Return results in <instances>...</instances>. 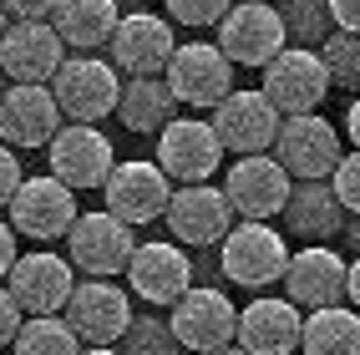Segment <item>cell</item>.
Here are the masks:
<instances>
[{
    "instance_id": "6da1fadb",
    "label": "cell",
    "mask_w": 360,
    "mask_h": 355,
    "mask_svg": "<svg viewBox=\"0 0 360 355\" xmlns=\"http://www.w3.org/2000/svg\"><path fill=\"white\" fill-rule=\"evenodd\" d=\"M259 91L279 117H304V112H320V102L330 97V71H325L320 51H309V46H284V51L264 66V86Z\"/></svg>"
},
{
    "instance_id": "7a4b0ae2",
    "label": "cell",
    "mask_w": 360,
    "mask_h": 355,
    "mask_svg": "<svg viewBox=\"0 0 360 355\" xmlns=\"http://www.w3.org/2000/svg\"><path fill=\"white\" fill-rule=\"evenodd\" d=\"M219 244H224L219 264H224L229 284H244V290H269V284L284 279V264H290V244H284V233H274L269 224H249V219H238Z\"/></svg>"
},
{
    "instance_id": "3957f363",
    "label": "cell",
    "mask_w": 360,
    "mask_h": 355,
    "mask_svg": "<svg viewBox=\"0 0 360 355\" xmlns=\"http://www.w3.org/2000/svg\"><path fill=\"white\" fill-rule=\"evenodd\" d=\"M117 91H122V77H117V66L102 61V56H71L51 77V97H56L61 117L91 122V127H97V117L117 112Z\"/></svg>"
},
{
    "instance_id": "277c9868",
    "label": "cell",
    "mask_w": 360,
    "mask_h": 355,
    "mask_svg": "<svg viewBox=\"0 0 360 355\" xmlns=\"http://www.w3.org/2000/svg\"><path fill=\"white\" fill-rule=\"evenodd\" d=\"M340 137L325 117L304 112V117H284L279 132H274V162L295 183H325L335 173V162H340Z\"/></svg>"
},
{
    "instance_id": "5b68a950",
    "label": "cell",
    "mask_w": 360,
    "mask_h": 355,
    "mask_svg": "<svg viewBox=\"0 0 360 355\" xmlns=\"http://www.w3.org/2000/svg\"><path fill=\"white\" fill-rule=\"evenodd\" d=\"M132 228L122 219H112V213H77V224L66 228V264L82 269L91 279H112L127 269L132 259Z\"/></svg>"
},
{
    "instance_id": "8992f818",
    "label": "cell",
    "mask_w": 360,
    "mask_h": 355,
    "mask_svg": "<svg viewBox=\"0 0 360 355\" xmlns=\"http://www.w3.org/2000/svg\"><path fill=\"white\" fill-rule=\"evenodd\" d=\"M284 46H290V31H284L274 6L238 0L219 20V51L229 56V66H269Z\"/></svg>"
},
{
    "instance_id": "52a82bcc",
    "label": "cell",
    "mask_w": 360,
    "mask_h": 355,
    "mask_svg": "<svg viewBox=\"0 0 360 355\" xmlns=\"http://www.w3.org/2000/svg\"><path fill=\"white\" fill-rule=\"evenodd\" d=\"M173 102H188V107H219L229 91H233V66L219 46L208 41H188V46H173V61L162 71Z\"/></svg>"
},
{
    "instance_id": "ba28073f",
    "label": "cell",
    "mask_w": 360,
    "mask_h": 355,
    "mask_svg": "<svg viewBox=\"0 0 360 355\" xmlns=\"http://www.w3.org/2000/svg\"><path fill=\"white\" fill-rule=\"evenodd\" d=\"M61 320L71 325V335L82 345H117L132 330V299L112 279H86L71 290Z\"/></svg>"
},
{
    "instance_id": "9c48e42d",
    "label": "cell",
    "mask_w": 360,
    "mask_h": 355,
    "mask_svg": "<svg viewBox=\"0 0 360 355\" xmlns=\"http://www.w3.org/2000/svg\"><path fill=\"white\" fill-rule=\"evenodd\" d=\"M102 193H107V213H112V219H122V224L132 228V224H153V219H162L167 198H173V183H167V173L158 168V162H148V157H127V162H112Z\"/></svg>"
},
{
    "instance_id": "30bf717a",
    "label": "cell",
    "mask_w": 360,
    "mask_h": 355,
    "mask_svg": "<svg viewBox=\"0 0 360 355\" xmlns=\"http://www.w3.org/2000/svg\"><path fill=\"white\" fill-rule=\"evenodd\" d=\"M46 148H51V178L61 188H71V193H82V188H102L107 173H112V162H117L112 137L102 127H91V122L61 127Z\"/></svg>"
},
{
    "instance_id": "8fae6325",
    "label": "cell",
    "mask_w": 360,
    "mask_h": 355,
    "mask_svg": "<svg viewBox=\"0 0 360 355\" xmlns=\"http://www.w3.org/2000/svg\"><path fill=\"white\" fill-rule=\"evenodd\" d=\"M167 330H173V340L183 350H224L233 345V330H238V310L233 299L224 290H203V284H193L178 304H173V320H167Z\"/></svg>"
},
{
    "instance_id": "7c38bea8",
    "label": "cell",
    "mask_w": 360,
    "mask_h": 355,
    "mask_svg": "<svg viewBox=\"0 0 360 355\" xmlns=\"http://www.w3.org/2000/svg\"><path fill=\"white\" fill-rule=\"evenodd\" d=\"M224 162V148L203 117H173L158 132V168L167 183H208Z\"/></svg>"
},
{
    "instance_id": "4fadbf2b",
    "label": "cell",
    "mask_w": 360,
    "mask_h": 355,
    "mask_svg": "<svg viewBox=\"0 0 360 355\" xmlns=\"http://www.w3.org/2000/svg\"><path fill=\"white\" fill-rule=\"evenodd\" d=\"M6 290L20 304V315H56V310H66L71 290H77V269H71L61 254L36 249V254H20L11 264Z\"/></svg>"
},
{
    "instance_id": "5bb4252c",
    "label": "cell",
    "mask_w": 360,
    "mask_h": 355,
    "mask_svg": "<svg viewBox=\"0 0 360 355\" xmlns=\"http://www.w3.org/2000/svg\"><path fill=\"white\" fill-rule=\"evenodd\" d=\"M284 117L264 102V91H244V86H233L229 97L213 107V137H219V148L224 153H238V157H249V153H264V148H274V132H279Z\"/></svg>"
},
{
    "instance_id": "9a60e30c",
    "label": "cell",
    "mask_w": 360,
    "mask_h": 355,
    "mask_svg": "<svg viewBox=\"0 0 360 355\" xmlns=\"http://www.w3.org/2000/svg\"><path fill=\"white\" fill-rule=\"evenodd\" d=\"M290 188H295L290 173H284L274 157L249 153V157H238L233 168H229L224 198H229V208L238 213V219H249V224H269L274 213H284V203H290Z\"/></svg>"
},
{
    "instance_id": "2e32d148",
    "label": "cell",
    "mask_w": 360,
    "mask_h": 355,
    "mask_svg": "<svg viewBox=\"0 0 360 355\" xmlns=\"http://www.w3.org/2000/svg\"><path fill=\"white\" fill-rule=\"evenodd\" d=\"M162 219H167V233H173L178 244L203 249V244H219L224 233L233 228V208L224 198V188H213V183H183V188H173Z\"/></svg>"
},
{
    "instance_id": "e0dca14e",
    "label": "cell",
    "mask_w": 360,
    "mask_h": 355,
    "mask_svg": "<svg viewBox=\"0 0 360 355\" xmlns=\"http://www.w3.org/2000/svg\"><path fill=\"white\" fill-rule=\"evenodd\" d=\"M61 107L51 97V86H31L15 82L0 91V142L6 148H46L61 132Z\"/></svg>"
},
{
    "instance_id": "ac0fdd59",
    "label": "cell",
    "mask_w": 360,
    "mask_h": 355,
    "mask_svg": "<svg viewBox=\"0 0 360 355\" xmlns=\"http://www.w3.org/2000/svg\"><path fill=\"white\" fill-rule=\"evenodd\" d=\"M61 61H66V46L51 20H11L6 36H0V71L15 82L46 86Z\"/></svg>"
},
{
    "instance_id": "d6986e66",
    "label": "cell",
    "mask_w": 360,
    "mask_h": 355,
    "mask_svg": "<svg viewBox=\"0 0 360 355\" xmlns=\"http://www.w3.org/2000/svg\"><path fill=\"white\" fill-rule=\"evenodd\" d=\"M122 274L132 279V295L148 299V304H178L188 290H193V264H188V254L178 244H167V239L137 244Z\"/></svg>"
},
{
    "instance_id": "ffe728a7",
    "label": "cell",
    "mask_w": 360,
    "mask_h": 355,
    "mask_svg": "<svg viewBox=\"0 0 360 355\" xmlns=\"http://www.w3.org/2000/svg\"><path fill=\"white\" fill-rule=\"evenodd\" d=\"M6 208H11V228L26 233V239H66V228L77 224V198L51 173L26 178Z\"/></svg>"
},
{
    "instance_id": "44dd1931",
    "label": "cell",
    "mask_w": 360,
    "mask_h": 355,
    "mask_svg": "<svg viewBox=\"0 0 360 355\" xmlns=\"http://www.w3.org/2000/svg\"><path fill=\"white\" fill-rule=\"evenodd\" d=\"M112 66L127 71V77H162L167 61H173V26L162 15H148V11H132L117 20L112 31Z\"/></svg>"
},
{
    "instance_id": "7402d4cb",
    "label": "cell",
    "mask_w": 360,
    "mask_h": 355,
    "mask_svg": "<svg viewBox=\"0 0 360 355\" xmlns=\"http://www.w3.org/2000/svg\"><path fill=\"white\" fill-rule=\"evenodd\" d=\"M279 284L290 290L295 310H325V304H340V295H345V259L335 249H325V244H309V249L290 254Z\"/></svg>"
},
{
    "instance_id": "603a6c76",
    "label": "cell",
    "mask_w": 360,
    "mask_h": 355,
    "mask_svg": "<svg viewBox=\"0 0 360 355\" xmlns=\"http://www.w3.org/2000/svg\"><path fill=\"white\" fill-rule=\"evenodd\" d=\"M300 325L304 315L295 310L290 299H254L249 310H238V330H233V340L238 350H249V355H295L300 345Z\"/></svg>"
},
{
    "instance_id": "cb8c5ba5",
    "label": "cell",
    "mask_w": 360,
    "mask_h": 355,
    "mask_svg": "<svg viewBox=\"0 0 360 355\" xmlns=\"http://www.w3.org/2000/svg\"><path fill=\"white\" fill-rule=\"evenodd\" d=\"M117 20H122L117 0H56V11H51V26H56L61 46H77L86 56H97V46L112 41Z\"/></svg>"
},
{
    "instance_id": "d4e9b609",
    "label": "cell",
    "mask_w": 360,
    "mask_h": 355,
    "mask_svg": "<svg viewBox=\"0 0 360 355\" xmlns=\"http://www.w3.org/2000/svg\"><path fill=\"white\" fill-rule=\"evenodd\" d=\"M117 122L127 132H162L173 122V91L162 77H127L117 91Z\"/></svg>"
},
{
    "instance_id": "484cf974",
    "label": "cell",
    "mask_w": 360,
    "mask_h": 355,
    "mask_svg": "<svg viewBox=\"0 0 360 355\" xmlns=\"http://www.w3.org/2000/svg\"><path fill=\"white\" fill-rule=\"evenodd\" d=\"M300 350L304 355H360V315L345 304L309 310L300 325Z\"/></svg>"
},
{
    "instance_id": "4316f807",
    "label": "cell",
    "mask_w": 360,
    "mask_h": 355,
    "mask_svg": "<svg viewBox=\"0 0 360 355\" xmlns=\"http://www.w3.org/2000/svg\"><path fill=\"white\" fill-rule=\"evenodd\" d=\"M284 213H290V224L300 239H335V228H340V203H335V193L325 183H295L290 188V203H284Z\"/></svg>"
},
{
    "instance_id": "83f0119b",
    "label": "cell",
    "mask_w": 360,
    "mask_h": 355,
    "mask_svg": "<svg viewBox=\"0 0 360 355\" xmlns=\"http://www.w3.org/2000/svg\"><path fill=\"white\" fill-rule=\"evenodd\" d=\"M15 355H82V340L71 335V325L61 315H31L15 330Z\"/></svg>"
},
{
    "instance_id": "f1b7e54d",
    "label": "cell",
    "mask_w": 360,
    "mask_h": 355,
    "mask_svg": "<svg viewBox=\"0 0 360 355\" xmlns=\"http://www.w3.org/2000/svg\"><path fill=\"white\" fill-rule=\"evenodd\" d=\"M320 61H325V71H330V86L360 91V36L330 31V36L320 41Z\"/></svg>"
},
{
    "instance_id": "f546056e",
    "label": "cell",
    "mask_w": 360,
    "mask_h": 355,
    "mask_svg": "<svg viewBox=\"0 0 360 355\" xmlns=\"http://www.w3.org/2000/svg\"><path fill=\"white\" fill-rule=\"evenodd\" d=\"M284 31H295L300 41H325L335 26H330V11H325V0H284Z\"/></svg>"
},
{
    "instance_id": "4dcf8cb0",
    "label": "cell",
    "mask_w": 360,
    "mask_h": 355,
    "mask_svg": "<svg viewBox=\"0 0 360 355\" xmlns=\"http://www.w3.org/2000/svg\"><path fill=\"white\" fill-rule=\"evenodd\" d=\"M162 6L178 26H219L233 0H162Z\"/></svg>"
},
{
    "instance_id": "1f68e13d",
    "label": "cell",
    "mask_w": 360,
    "mask_h": 355,
    "mask_svg": "<svg viewBox=\"0 0 360 355\" xmlns=\"http://www.w3.org/2000/svg\"><path fill=\"white\" fill-rule=\"evenodd\" d=\"M330 193H335V203H340V208L360 213V153H350V157L335 162V173H330Z\"/></svg>"
},
{
    "instance_id": "d6a6232c",
    "label": "cell",
    "mask_w": 360,
    "mask_h": 355,
    "mask_svg": "<svg viewBox=\"0 0 360 355\" xmlns=\"http://www.w3.org/2000/svg\"><path fill=\"white\" fill-rule=\"evenodd\" d=\"M127 335H132V350L127 355H173V345H178L173 330L158 325V320H132Z\"/></svg>"
},
{
    "instance_id": "836d02e7",
    "label": "cell",
    "mask_w": 360,
    "mask_h": 355,
    "mask_svg": "<svg viewBox=\"0 0 360 355\" xmlns=\"http://www.w3.org/2000/svg\"><path fill=\"white\" fill-rule=\"evenodd\" d=\"M20 183H26V173H20V157L6 148V142H0V208L15 198V188H20Z\"/></svg>"
},
{
    "instance_id": "e575fe53",
    "label": "cell",
    "mask_w": 360,
    "mask_h": 355,
    "mask_svg": "<svg viewBox=\"0 0 360 355\" xmlns=\"http://www.w3.org/2000/svg\"><path fill=\"white\" fill-rule=\"evenodd\" d=\"M6 6V20H51L56 0H0Z\"/></svg>"
},
{
    "instance_id": "d590c367",
    "label": "cell",
    "mask_w": 360,
    "mask_h": 355,
    "mask_svg": "<svg viewBox=\"0 0 360 355\" xmlns=\"http://www.w3.org/2000/svg\"><path fill=\"white\" fill-rule=\"evenodd\" d=\"M325 11H330V26L335 31L360 36V0H325Z\"/></svg>"
},
{
    "instance_id": "8d00e7d4",
    "label": "cell",
    "mask_w": 360,
    "mask_h": 355,
    "mask_svg": "<svg viewBox=\"0 0 360 355\" xmlns=\"http://www.w3.org/2000/svg\"><path fill=\"white\" fill-rule=\"evenodd\" d=\"M20 320H26V315H20V304L11 299V290H0V350H6V345L15 340Z\"/></svg>"
},
{
    "instance_id": "74e56055",
    "label": "cell",
    "mask_w": 360,
    "mask_h": 355,
    "mask_svg": "<svg viewBox=\"0 0 360 355\" xmlns=\"http://www.w3.org/2000/svg\"><path fill=\"white\" fill-rule=\"evenodd\" d=\"M15 259H20V254H15V228H11V224H0V279L11 274Z\"/></svg>"
},
{
    "instance_id": "f35d334b",
    "label": "cell",
    "mask_w": 360,
    "mask_h": 355,
    "mask_svg": "<svg viewBox=\"0 0 360 355\" xmlns=\"http://www.w3.org/2000/svg\"><path fill=\"white\" fill-rule=\"evenodd\" d=\"M345 295L355 299V310H360V259H355V264H345Z\"/></svg>"
},
{
    "instance_id": "ab89813d",
    "label": "cell",
    "mask_w": 360,
    "mask_h": 355,
    "mask_svg": "<svg viewBox=\"0 0 360 355\" xmlns=\"http://www.w3.org/2000/svg\"><path fill=\"white\" fill-rule=\"evenodd\" d=\"M345 132L355 137V153H360V97L350 102V112H345Z\"/></svg>"
},
{
    "instance_id": "60d3db41",
    "label": "cell",
    "mask_w": 360,
    "mask_h": 355,
    "mask_svg": "<svg viewBox=\"0 0 360 355\" xmlns=\"http://www.w3.org/2000/svg\"><path fill=\"white\" fill-rule=\"evenodd\" d=\"M82 355H122L117 345H82Z\"/></svg>"
},
{
    "instance_id": "b9f144b4",
    "label": "cell",
    "mask_w": 360,
    "mask_h": 355,
    "mask_svg": "<svg viewBox=\"0 0 360 355\" xmlns=\"http://www.w3.org/2000/svg\"><path fill=\"white\" fill-rule=\"evenodd\" d=\"M208 355H249V350H238V345H224V350H208Z\"/></svg>"
},
{
    "instance_id": "7bdbcfd3",
    "label": "cell",
    "mask_w": 360,
    "mask_h": 355,
    "mask_svg": "<svg viewBox=\"0 0 360 355\" xmlns=\"http://www.w3.org/2000/svg\"><path fill=\"white\" fill-rule=\"evenodd\" d=\"M0 36H6V6H0Z\"/></svg>"
},
{
    "instance_id": "ee69618b",
    "label": "cell",
    "mask_w": 360,
    "mask_h": 355,
    "mask_svg": "<svg viewBox=\"0 0 360 355\" xmlns=\"http://www.w3.org/2000/svg\"><path fill=\"white\" fill-rule=\"evenodd\" d=\"M259 6H269V0H259Z\"/></svg>"
},
{
    "instance_id": "f6af8a7d",
    "label": "cell",
    "mask_w": 360,
    "mask_h": 355,
    "mask_svg": "<svg viewBox=\"0 0 360 355\" xmlns=\"http://www.w3.org/2000/svg\"><path fill=\"white\" fill-rule=\"evenodd\" d=\"M0 91H6V82H0Z\"/></svg>"
}]
</instances>
